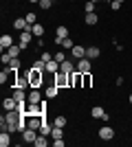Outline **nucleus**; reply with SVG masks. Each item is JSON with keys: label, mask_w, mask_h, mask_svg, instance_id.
<instances>
[{"label": "nucleus", "mask_w": 132, "mask_h": 147, "mask_svg": "<svg viewBox=\"0 0 132 147\" xmlns=\"http://www.w3.org/2000/svg\"><path fill=\"white\" fill-rule=\"evenodd\" d=\"M53 81H55V86L57 88H70V75L68 73H55L53 75Z\"/></svg>", "instance_id": "nucleus-1"}, {"label": "nucleus", "mask_w": 132, "mask_h": 147, "mask_svg": "<svg viewBox=\"0 0 132 147\" xmlns=\"http://www.w3.org/2000/svg\"><path fill=\"white\" fill-rule=\"evenodd\" d=\"M29 81H31V88H42L44 84V73H40V70H29Z\"/></svg>", "instance_id": "nucleus-2"}, {"label": "nucleus", "mask_w": 132, "mask_h": 147, "mask_svg": "<svg viewBox=\"0 0 132 147\" xmlns=\"http://www.w3.org/2000/svg\"><path fill=\"white\" fill-rule=\"evenodd\" d=\"M77 73H93V59H88V57L79 59L77 61Z\"/></svg>", "instance_id": "nucleus-3"}, {"label": "nucleus", "mask_w": 132, "mask_h": 147, "mask_svg": "<svg viewBox=\"0 0 132 147\" xmlns=\"http://www.w3.org/2000/svg\"><path fill=\"white\" fill-rule=\"evenodd\" d=\"M38 134H40L38 129L26 127L24 132H22V143H31V145H33V143H35V138H38Z\"/></svg>", "instance_id": "nucleus-4"}, {"label": "nucleus", "mask_w": 132, "mask_h": 147, "mask_svg": "<svg viewBox=\"0 0 132 147\" xmlns=\"http://www.w3.org/2000/svg\"><path fill=\"white\" fill-rule=\"evenodd\" d=\"M70 57H73V59H75V61L84 59V57H86V49H84L82 44H75V46L70 49Z\"/></svg>", "instance_id": "nucleus-5"}, {"label": "nucleus", "mask_w": 132, "mask_h": 147, "mask_svg": "<svg viewBox=\"0 0 132 147\" xmlns=\"http://www.w3.org/2000/svg\"><path fill=\"white\" fill-rule=\"evenodd\" d=\"M70 88H84V73H70Z\"/></svg>", "instance_id": "nucleus-6"}, {"label": "nucleus", "mask_w": 132, "mask_h": 147, "mask_svg": "<svg viewBox=\"0 0 132 147\" xmlns=\"http://www.w3.org/2000/svg\"><path fill=\"white\" fill-rule=\"evenodd\" d=\"M26 101H29V103H40V101H42V92H40V88H31V90L26 92Z\"/></svg>", "instance_id": "nucleus-7"}, {"label": "nucleus", "mask_w": 132, "mask_h": 147, "mask_svg": "<svg viewBox=\"0 0 132 147\" xmlns=\"http://www.w3.org/2000/svg\"><path fill=\"white\" fill-rule=\"evenodd\" d=\"M99 138H101V141H112V138H114V129L110 127V125L99 127Z\"/></svg>", "instance_id": "nucleus-8"}, {"label": "nucleus", "mask_w": 132, "mask_h": 147, "mask_svg": "<svg viewBox=\"0 0 132 147\" xmlns=\"http://www.w3.org/2000/svg\"><path fill=\"white\" fill-rule=\"evenodd\" d=\"M13 29L16 31H31V24L26 22V18H16L13 20Z\"/></svg>", "instance_id": "nucleus-9"}, {"label": "nucleus", "mask_w": 132, "mask_h": 147, "mask_svg": "<svg viewBox=\"0 0 132 147\" xmlns=\"http://www.w3.org/2000/svg\"><path fill=\"white\" fill-rule=\"evenodd\" d=\"M31 37H33V33H31V31H22V33H20V46H22V49H29V44H31Z\"/></svg>", "instance_id": "nucleus-10"}, {"label": "nucleus", "mask_w": 132, "mask_h": 147, "mask_svg": "<svg viewBox=\"0 0 132 147\" xmlns=\"http://www.w3.org/2000/svg\"><path fill=\"white\" fill-rule=\"evenodd\" d=\"M60 70H62V73H75L77 70V66H75V61L73 59H66V61H62V64H60Z\"/></svg>", "instance_id": "nucleus-11"}, {"label": "nucleus", "mask_w": 132, "mask_h": 147, "mask_svg": "<svg viewBox=\"0 0 132 147\" xmlns=\"http://www.w3.org/2000/svg\"><path fill=\"white\" fill-rule=\"evenodd\" d=\"M11 46H13V37L11 35H7V33H5V35H0V49L7 51V49H11Z\"/></svg>", "instance_id": "nucleus-12"}, {"label": "nucleus", "mask_w": 132, "mask_h": 147, "mask_svg": "<svg viewBox=\"0 0 132 147\" xmlns=\"http://www.w3.org/2000/svg\"><path fill=\"white\" fill-rule=\"evenodd\" d=\"M16 88H22V90H26V88H31V81H29V75H18V84H16Z\"/></svg>", "instance_id": "nucleus-13"}, {"label": "nucleus", "mask_w": 132, "mask_h": 147, "mask_svg": "<svg viewBox=\"0 0 132 147\" xmlns=\"http://www.w3.org/2000/svg\"><path fill=\"white\" fill-rule=\"evenodd\" d=\"M2 108H5V112H11V110L18 108V101H16L13 97H7L5 101H2Z\"/></svg>", "instance_id": "nucleus-14"}, {"label": "nucleus", "mask_w": 132, "mask_h": 147, "mask_svg": "<svg viewBox=\"0 0 132 147\" xmlns=\"http://www.w3.org/2000/svg\"><path fill=\"white\" fill-rule=\"evenodd\" d=\"M9 145H11V132L2 129L0 132V147H9Z\"/></svg>", "instance_id": "nucleus-15"}, {"label": "nucleus", "mask_w": 132, "mask_h": 147, "mask_svg": "<svg viewBox=\"0 0 132 147\" xmlns=\"http://www.w3.org/2000/svg\"><path fill=\"white\" fill-rule=\"evenodd\" d=\"M11 97L16 99L18 103H24V101H26V92L22 90V88H13V94H11Z\"/></svg>", "instance_id": "nucleus-16"}, {"label": "nucleus", "mask_w": 132, "mask_h": 147, "mask_svg": "<svg viewBox=\"0 0 132 147\" xmlns=\"http://www.w3.org/2000/svg\"><path fill=\"white\" fill-rule=\"evenodd\" d=\"M64 37H68V26H57L55 29V42H60V40H64Z\"/></svg>", "instance_id": "nucleus-17"}, {"label": "nucleus", "mask_w": 132, "mask_h": 147, "mask_svg": "<svg viewBox=\"0 0 132 147\" xmlns=\"http://www.w3.org/2000/svg\"><path fill=\"white\" fill-rule=\"evenodd\" d=\"M99 55H101L99 46H88V49H86V57H88V59H97Z\"/></svg>", "instance_id": "nucleus-18"}, {"label": "nucleus", "mask_w": 132, "mask_h": 147, "mask_svg": "<svg viewBox=\"0 0 132 147\" xmlns=\"http://www.w3.org/2000/svg\"><path fill=\"white\" fill-rule=\"evenodd\" d=\"M90 117H93V119H104V117H106V110H104L101 105H93V110H90Z\"/></svg>", "instance_id": "nucleus-19"}, {"label": "nucleus", "mask_w": 132, "mask_h": 147, "mask_svg": "<svg viewBox=\"0 0 132 147\" xmlns=\"http://www.w3.org/2000/svg\"><path fill=\"white\" fill-rule=\"evenodd\" d=\"M46 73H51V75H55V73H60V61H55V59H51V61H46Z\"/></svg>", "instance_id": "nucleus-20"}, {"label": "nucleus", "mask_w": 132, "mask_h": 147, "mask_svg": "<svg viewBox=\"0 0 132 147\" xmlns=\"http://www.w3.org/2000/svg\"><path fill=\"white\" fill-rule=\"evenodd\" d=\"M84 22H86L88 26H95L99 22V16H97V13H86V16H84Z\"/></svg>", "instance_id": "nucleus-21"}, {"label": "nucleus", "mask_w": 132, "mask_h": 147, "mask_svg": "<svg viewBox=\"0 0 132 147\" xmlns=\"http://www.w3.org/2000/svg\"><path fill=\"white\" fill-rule=\"evenodd\" d=\"M22 46H20V44H13L11 49H7V53H9V55H11V59H16V57H20V53H22Z\"/></svg>", "instance_id": "nucleus-22"}, {"label": "nucleus", "mask_w": 132, "mask_h": 147, "mask_svg": "<svg viewBox=\"0 0 132 147\" xmlns=\"http://www.w3.org/2000/svg\"><path fill=\"white\" fill-rule=\"evenodd\" d=\"M55 44H57V46H62L64 51H70V49H73V46H75L70 37H64V40H60V42H55Z\"/></svg>", "instance_id": "nucleus-23"}, {"label": "nucleus", "mask_w": 132, "mask_h": 147, "mask_svg": "<svg viewBox=\"0 0 132 147\" xmlns=\"http://www.w3.org/2000/svg\"><path fill=\"white\" fill-rule=\"evenodd\" d=\"M49 136H44V134H38V138H35V143H33V145H35V147H46V145H49Z\"/></svg>", "instance_id": "nucleus-24"}, {"label": "nucleus", "mask_w": 132, "mask_h": 147, "mask_svg": "<svg viewBox=\"0 0 132 147\" xmlns=\"http://www.w3.org/2000/svg\"><path fill=\"white\" fill-rule=\"evenodd\" d=\"M31 33H33L35 37H42V35H44V26L35 22V24H31Z\"/></svg>", "instance_id": "nucleus-25"}, {"label": "nucleus", "mask_w": 132, "mask_h": 147, "mask_svg": "<svg viewBox=\"0 0 132 147\" xmlns=\"http://www.w3.org/2000/svg\"><path fill=\"white\" fill-rule=\"evenodd\" d=\"M51 132H53V125L44 121L42 125H40V134H44V136H51Z\"/></svg>", "instance_id": "nucleus-26"}, {"label": "nucleus", "mask_w": 132, "mask_h": 147, "mask_svg": "<svg viewBox=\"0 0 132 147\" xmlns=\"http://www.w3.org/2000/svg\"><path fill=\"white\" fill-rule=\"evenodd\" d=\"M53 138H64V127H57V125H53V132H51V141Z\"/></svg>", "instance_id": "nucleus-27"}, {"label": "nucleus", "mask_w": 132, "mask_h": 147, "mask_svg": "<svg viewBox=\"0 0 132 147\" xmlns=\"http://www.w3.org/2000/svg\"><path fill=\"white\" fill-rule=\"evenodd\" d=\"M57 92H60V88H57V86H55V81H53V86L46 88V97L53 99V97H57Z\"/></svg>", "instance_id": "nucleus-28"}, {"label": "nucleus", "mask_w": 132, "mask_h": 147, "mask_svg": "<svg viewBox=\"0 0 132 147\" xmlns=\"http://www.w3.org/2000/svg\"><path fill=\"white\" fill-rule=\"evenodd\" d=\"M95 7H97V2H95V0H88L86 5H84V11L86 13H95Z\"/></svg>", "instance_id": "nucleus-29"}, {"label": "nucleus", "mask_w": 132, "mask_h": 147, "mask_svg": "<svg viewBox=\"0 0 132 147\" xmlns=\"http://www.w3.org/2000/svg\"><path fill=\"white\" fill-rule=\"evenodd\" d=\"M53 125H57V127H66V117H55V121H53Z\"/></svg>", "instance_id": "nucleus-30"}, {"label": "nucleus", "mask_w": 132, "mask_h": 147, "mask_svg": "<svg viewBox=\"0 0 132 147\" xmlns=\"http://www.w3.org/2000/svg\"><path fill=\"white\" fill-rule=\"evenodd\" d=\"M90 86H93V75L84 73V88H90Z\"/></svg>", "instance_id": "nucleus-31"}, {"label": "nucleus", "mask_w": 132, "mask_h": 147, "mask_svg": "<svg viewBox=\"0 0 132 147\" xmlns=\"http://www.w3.org/2000/svg\"><path fill=\"white\" fill-rule=\"evenodd\" d=\"M53 59H55V61H60V64H62V61H66V59H68V57H66V53H62V51H57L55 55H53Z\"/></svg>", "instance_id": "nucleus-32"}, {"label": "nucleus", "mask_w": 132, "mask_h": 147, "mask_svg": "<svg viewBox=\"0 0 132 147\" xmlns=\"http://www.w3.org/2000/svg\"><path fill=\"white\" fill-rule=\"evenodd\" d=\"M24 18H26V22H29V24H35V22H38V16H35L33 11H29Z\"/></svg>", "instance_id": "nucleus-33"}, {"label": "nucleus", "mask_w": 132, "mask_h": 147, "mask_svg": "<svg viewBox=\"0 0 132 147\" xmlns=\"http://www.w3.org/2000/svg\"><path fill=\"white\" fill-rule=\"evenodd\" d=\"M9 68H11V70H16V73H18V70H20V59H18V57L9 61Z\"/></svg>", "instance_id": "nucleus-34"}, {"label": "nucleus", "mask_w": 132, "mask_h": 147, "mask_svg": "<svg viewBox=\"0 0 132 147\" xmlns=\"http://www.w3.org/2000/svg\"><path fill=\"white\" fill-rule=\"evenodd\" d=\"M38 5H40V9H44V11H46V9H51V5H53V0H40Z\"/></svg>", "instance_id": "nucleus-35"}, {"label": "nucleus", "mask_w": 132, "mask_h": 147, "mask_svg": "<svg viewBox=\"0 0 132 147\" xmlns=\"http://www.w3.org/2000/svg\"><path fill=\"white\" fill-rule=\"evenodd\" d=\"M0 59H2V66H9V61H11V55H9L7 51H2V57H0Z\"/></svg>", "instance_id": "nucleus-36"}, {"label": "nucleus", "mask_w": 132, "mask_h": 147, "mask_svg": "<svg viewBox=\"0 0 132 147\" xmlns=\"http://www.w3.org/2000/svg\"><path fill=\"white\" fill-rule=\"evenodd\" d=\"M110 9H112V11H119V9H121V2H119V0H110Z\"/></svg>", "instance_id": "nucleus-37"}, {"label": "nucleus", "mask_w": 132, "mask_h": 147, "mask_svg": "<svg viewBox=\"0 0 132 147\" xmlns=\"http://www.w3.org/2000/svg\"><path fill=\"white\" fill-rule=\"evenodd\" d=\"M51 145H53V147H64V138H53Z\"/></svg>", "instance_id": "nucleus-38"}, {"label": "nucleus", "mask_w": 132, "mask_h": 147, "mask_svg": "<svg viewBox=\"0 0 132 147\" xmlns=\"http://www.w3.org/2000/svg\"><path fill=\"white\" fill-rule=\"evenodd\" d=\"M40 59H44V61H51V59H53V55H51V53H40Z\"/></svg>", "instance_id": "nucleus-39"}, {"label": "nucleus", "mask_w": 132, "mask_h": 147, "mask_svg": "<svg viewBox=\"0 0 132 147\" xmlns=\"http://www.w3.org/2000/svg\"><path fill=\"white\" fill-rule=\"evenodd\" d=\"M128 103H130V105H132V92H130V97H128Z\"/></svg>", "instance_id": "nucleus-40"}, {"label": "nucleus", "mask_w": 132, "mask_h": 147, "mask_svg": "<svg viewBox=\"0 0 132 147\" xmlns=\"http://www.w3.org/2000/svg\"><path fill=\"white\" fill-rule=\"evenodd\" d=\"M29 2H33V5H35V2H40V0H29Z\"/></svg>", "instance_id": "nucleus-41"}, {"label": "nucleus", "mask_w": 132, "mask_h": 147, "mask_svg": "<svg viewBox=\"0 0 132 147\" xmlns=\"http://www.w3.org/2000/svg\"><path fill=\"white\" fill-rule=\"evenodd\" d=\"M119 2H121V5H123V2H126V0H119Z\"/></svg>", "instance_id": "nucleus-42"}, {"label": "nucleus", "mask_w": 132, "mask_h": 147, "mask_svg": "<svg viewBox=\"0 0 132 147\" xmlns=\"http://www.w3.org/2000/svg\"><path fill=\"white\" fill-rule=\"evenodd\" d=\"M95 2H97V0H95ZM108 2H110V0H108Z\"/></svg>", "instance_id": "nucleus-43"}]
</instances>
